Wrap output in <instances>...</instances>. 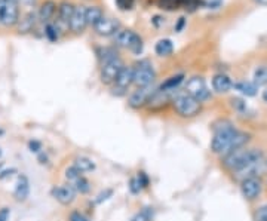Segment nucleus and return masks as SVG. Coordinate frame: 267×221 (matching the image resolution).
I'll return each mask as SVG.
<instances>
[{"label": "nucleus", "mask_w": 267, "mask_h": 221, "mask_svg": "<svg viewBox=\"0 0 267 221\" xmlns=\"http://www.w3.org/2000/svg\"><path fill=\"white\" fill-rule=\"evenodd\" d=\"M248 135L239 132L231 123L223 122L215 128L214 136L211 140V150L217 154H227L233 150L242 149L248 143Z\"/></svg>", "instance_id": "nucleus-1"}, {"label": "nucleus", "mask_w": 267, "mask_h": 221, "mask_svg": "<svg viewBox=\"0 0 267 221\" xmlns=\"http://www.w3.org/2000/svg\"><path fill=\"white\" fill-rule=\"evenodd\" d=\"M263 159V153L257 149H237L226 154L224 157V167L231 172L248 170L254 165L260 163Z\"/></svg>", "instance_id": "nucleus-2"}, {"label": "nucleus", "mask_w": 267, "mask_h": 221, "mask_svg": "<svg viewBox=\"0 0 267 221\" xmlns=\"http://www.w3.org/2000/svg\"><path fill=\"white\" fill-rule=\"evenodd\" d=\"M155 79H156V71L153 68V64L148 60H142L132 67V84L137 88L152 86Z\"/></svg>", "instance_id": "nucleus-3"}, {"label": "nucleus", "mask_w": 267, "mask_h": 221, "mask_svg": "<svg viewBox=\"0 0 267 221\" xmlns=\"http://www.w3.org/2000/svg\"><path fill=\"white\" fill-rule=\"evenodd\" d=\"M174 110L180 115L181 118H195L200 113L202 110V102L190 97L189 94H178L172 100Z\"/></svg>", "instance_id": "nucleus-4"}, {"label": "nucleus", "mask_w": 267, "mask_h": 221, "mask_svg": "<svg viewBox=\"0 0 267 221\" xmlns=\"http://www.w3.org/2000/svg\"><path fill=\"white\" fill-rule=\"evenodd\" d=\"M114 43L116 46H121V48H126L129 49L134 55H140L144 49V45H142V39L131 32V30H121V32H117L114 34Z\"/></svg>", "instance_id": "nucleus-5"}, {"label": "nucleus", "mask_w": 267, "mask_h": 221, "mask_svg": "<svg viewBox=\"0 0 267 221\" xmlns=\"http://www.w3.org/2000/svg\"><path fill=\"white\" fill-rule=\"evenodd\" d=\"M186 94H189L190 97H193L199 102H203V101H206L208 98L211 97V92L208 91L205 80L200 76H195V77H190L187 80V84H186Z\"/></svg>", "instance_id": "nucleus-6"}, {"label": "nucleus", "mask_w": 267, "mask_h": 221, "mask_svg": "<svg viewBox=\"0 0 267 221\" xmlns=\"http://www.w3.org/2000/svg\"><path fill=\"white\" fill-rule=\"evenodd\" d=\"M125 66H124L122 60L119 57L103 63V66H101V82L104 85H113L116 77L119 76V73H121V70Z\"/></svg>", "instance_id": "nucleus-7"}, {"label": "nucleus", "mask_w": 267, "mask_h": 221, "mask_svg": "<svg viewBox=\"0 0 267 221\" xmlns=\"http://www.w3.org/2000/svg\"><path fill=\"white\" fill-rule=\"evenodd\" d=\"M18 21H19L18 5L9 3L6 0H0V25L11 27L18 24Z\"/></svg>", "instance_id": "nucleus-8"}, {"label": "nucleus", "mask_w": 267, "mask_h": 221, "mask_svg": "<svg viewBox=\"0 0 267 221\" xmlns=\"http://www.w3.org/2000/svg\"><path fill=\"white\" fill-rule=\"evenodd\" d=\"M131 85H132V67H124L113 84V95L116 97L126 95Z\"/></svg>", "instance_id": "nucleus-9"}, {"label": "nucleus", "mask_w": 267, "mask_h": 221, "mask_svg": "<svg viewBox=\"0 0 267 221\" xmlns=\"http://www.w3.org/2000/svg\"><path fill=\"white\" fill-rule=\"evenodd\" d=\"M155 94V89L152 86H145V88H137V91H134L131 95H129V100H128V104L132 107V108H141L144 105L148 104L150 101L152 95Z\"/></svg>", "instance_id": "nucleus-10"}, {"label": "nucleus", "mask_w": 267, "mask_h": 221, "mask_svg": "<svg viewBox=\"0 0 267 221\" xmlns=\"http://www.w3.org/2000/svg\"><path fill=\"white\" fill-rule=\"evenodd\" d=\"M52 198L55 201H58L61 205H71L76 199V190L70 186H56L52 188Z\"/></svg>", "instance_id": "nucleus-11"}, {"label": "nucleus", "mask_w": 267, "mask_h": 221, "mask_svg": "<svg viewBox=\"0 0 267 221\" xmlns=\"http://www.w3.org/2000/svg\"><path fill=\"white\" fill-rule=\"evenodd\" d=\"M94 29H95L97 34L104 36V37H108V36H114L119 32V29H121V22H119L117 19H113V18L103 17L94 25Z\"/></svg>", "instance_id": "nucleus-12"}, {"label": "nucleus", "mask_w": 267, "mask_h": 221, "mask_svg": "<svg viewBox=\"0 0 267 221\" xmlns=\"http://www.w3.org/2000/svg\"><path fill=\"white\" fill-rule=\"evenodd\" d=\"M241 191L245 199L254 201L260 196L261 193V181L255 177H248L241 184Z\"/></svg>", "instance_id": "nucleus-13"}, {"label": "nucleus", "mask_w": 267, "mask_h": 221, "mask_svg": "<svg viewBox=\"0 0 267 221\" xmlns=\"http://www.w3.org/2000/svg\"><path fill=\"white\" fill-rule=\"evenodd\" d=\"M85 6H76L74 8V12H73V17L70 19V30L74 32V33H82L85 29H86V14H85Z\"/></svg>", "instance_id": "nucleus-14"}, {"label": "nucleus", "mask_w": 267, "mask_h": 221, "mask_svg": "<svg viewBox=\"0 0 267 221\" xmlns=\"http://www.w3.org/2000/svg\"><path fill=\"white\" fill-rule=\"evenodd\" d=\"M28 195H30V180L27 178V175L21 174L17 180V186L14 190V198L18 202H24V201H27Z\"/></svg>", "instance_id": "nucleus-15"}, {"label": "nucleus", "mask_w": 267, "mask_h": 221, "mask_svg": "<svg viewBox=\"0 0 267 221\" xmlns=\"http://www.w3.org/2000/svg\"><path fill=\"white\" fill-rule=\"evenodd\" d=\"M231 86H233V84H231V80H230V77L227 74L220 73V74H215L214 76V79H213V88H214L215 92H218V94L229 92L231 89Z\"/></svg>", "instance_id": "nucleus-16"}, {"label": "nucleus", "mask_w": 267, "mask_h": 221, "mask_svg": "<svg viewBox=\"0 0 267 221\" xmlns=\"http://www.w3.org/2000/svg\"><path fill=\"white\" fill-rule=\"evenodd\" d=\"M184 82V74L183 73H178V74H174L171 77H168L163 84L160 85V88L158 91H162V92H174L175 89H178L181 84Z\"/></svg>", "instance_id": "nucleus-17"}, {"label": "nucleus", "mask_w": 267, "mask_h": 221, "mask_svg": "<svg viewBox=\"0 0 267 221\" xmlns=\"http://www.w3.org/2000/svg\"><path fill=\"white\" fill-rule=\"evenodd\" d=\"M55 12H56V3L52 2V0H46L37 12V19L48 24L51 21V18L55 15Z\"/></svg>", "instance_id": "nucleus-18"}, {"label": "nucleus", "mask_w": 267, "mask_h": 221, "mask_svg": "<svg viewBox=\"0 0 267 221\" xmlns=\"http://www.w3.org/2000/svg\"><path fill=\"white\" fill-rule=\"evenodd\" d=\"M36 21H37V14L28 12L25 17H22L18 21V30H19V33H30V32H33L35 25H36Z\"/></svg>", "instance_id": "nucleus-19"}, {"label": "nucleus", "mask_w": 267, "mask_h": 221, "mask_svg": "<svg viewBox=\"0 0 267 221\" xmlns=\"http://www.w3.org/2000/svg\"><path fill=\"white\" fill-rule=\"evenodd\" d=\"M74 5L70 3V2H63L58 8V17H59V21L64 22L66 25L70 24V19L73 17V12H74Z\"/></svg>", "instance_id": "nucleus-20"}, {"label": "nucleus", "mask_w": 267, "mask_h": 221, "mask_svg": "<svg viewBox=\"0 0 267 221\" xmlns=\"http://www.w3.org/2000/svg\"><path fill=\"white\" fill-rule=\"evenodd\" d=\"M73 167L79 172H91V171L95 170V163H94V160H91V159L86 157V156H79V157L74 159Z\"/></svg>", "instance_id": "nucleus-21"}, {"label": "nucleus", "mask_w": 267, "mask_h": 221, "mask_svg": "<svg viewBox=\"0 0 267 221\" xmlns=\"http://www.w3.org/2000/svg\"><path fill=\"white\" fill-rule=\"evenodd\" d=\"M155 52L159 55V57H169V55L174 52V43L169 39H160L156 46H155Z\"/></svg>", "instance_id": "nucleus-22"}, {"label": "nucleus", "mask_w": 267, "mask_h": 221, "mask_svg": "<svg viewBox=\"0 0 267 221\" xmlns=\"http://www.w3.org/2000/svg\"><path fill=\"white\" fill-rule=\"evenodd\" d=\"M236 91H239L242 95L245 97H255L257 95V86L252 84V82H237V84L233 85Z\"/></svg>", "instance_id": "nucleus-23"}, {"label": "nucleus", "mask_w": 267, "mask_h": 221, "mask_svg": "<svg viewBox=\"0 0 267 221\" xmlns=\"http://www.w3.org/2000/svg\"><path fill=\"white\" fill-rule=\"evenodd\" d=\"M85 14H86V22L89 25H95L104 15H103V11L98 8V6H89L85 9Z\"/></svg>", "instance_id": "nucleus-24"}, {"label": "nucleus", "mask_w": 267, "mask_h": 221, "mask_svg": "<svg viewBox=\"0 0 267 221\" xmlns=\"http://www.w3.org/2000/svg\"><path fill=\"white\" fill-rule=\"evenodd\" d=\"M70 186H71L77 193H80V195H86V193H89V190H91V183H89L83 175H80V177L76 178L73 183H70Z\"/></svg>", "instance_id": "nucleus-25"}, {"label": "nucleus", "mask_w": 267, "mask_h": 221, "mask_svg": "<svg viewBox=\"0 0 267 221\" xmlns=\"http://www.w3.org/2000/svg\"><path fill=\"white\" fill-rule=\"evenodd\" d=\"M255 86H264L267 85V66H260L254 71V82Z\"/></svg>", "instance_id": "nucleus-26"}, {"label": "nucleus", "mask_w": 267, "mask_h": 221, "mask_svg": "<svg viewBox=\"0 0 267 221\" xmlns=\"http://www.w3.org/2000/svg\"><path fill=\"white\" fill-rule=\"evenodd\" d=\"M45 36L49 42H56L59 39V30H58V27L55 24H51L48 22L45 25Z\"/></svg>", "instance_id": "nucleus-27"}, {"label": "nucleus", "mask_w": 267, "mask_h": 221, "mask_svg": "<svg viewBox=\"0 0 267 221\" xmlns=\"http://www.w3.org/2000/svg\"><path fill=\"white\" fill-rule=\"evenodd\" d=\"M98 57H100L101 63H106V61H108V60L116 58V57H117V53H116V51H114L113 48H103V49L98 51Z\"/></svg>", "instance_id": "nucleus-28"}, {"label": "nucleus", "mask_w": 267, "mask_h": 221, "mask_svg": "<svg viewBox=\"0 0 267 221\" xmlns=\"http://www.w3.org/2000/svg\"><path fill=\"white\" fill-rule=\"evenodd\" d=\"M159 5L166 11H174L181 6V0H159Z\"/></svg>", "instance_id": "nucleus-29"}, {"label": "nucleus", "mask_w": 267, "mask_h": 221, "mask_svg": "<svg viewBox=\"0 0 267 221\" xmlns=\"http://www.w3.org/2000/svg\"><path fill=\"white\" fill-rule=\"evenodd\" d=\"M114 2L121 11H129V9H132L135 0H114Z\"/></svg>", "instance_id": "nucleus-30"}, {"label": "nucleus", "mask_w": 267, "mask_h": 221, "mask_svg": "<svg viewBox=\"0 0 267 221\" xmlns=\"http://www.w3.org/2000/svg\"><path fill=\"white\" fill-rule=\"evenodd\" d=\"M82 175V172H79L74 167H70L66 170V178L69 180V183H73L76 178H79Z\"/></svg>", "instance_id": "nucleus-31"}, {"label": "nucleus", "mask_w": 267, "mask_h": 221, "mask_svg": "<svg viewBox=\"0 0 267 221\" xmlns=\"http://www.w3.org/2000/svg\"><path fill=\"white\" fill-rule=\"evenodd\" d=\"M200 0H181V6H184L189 11H195L196 8H199Z\"/></svg>", "instance_id": "nucleus-32"}, {"label": "nucleus", "mask_w": 267, "mask_h": 221, "mask_svg": "<svg viewBox=\"0 0 267 221\" xmlns=\"http://www.w3.org/2000/svg\"><path fill=\"white\" fill-rule=\"evenodd\" d=\"M150 220H152V215H150V211H148V209H144V211L138 212L132 218V221H150Z\"/></svg>", "instance_id": "nucleus-33"}, {"label": "nucleus", "mask_w": 267, "mask_h": 221, "mask_svg": "<svg viewBox=\"0 0 267 221\" xmlns=\"http://www.w3.org/2000/svg\"><path fill=\"white\" fill-rule=\"evenodd\" d=\"M255 221H267V205L261 206L255 212Z\"/></svg>", "instance_id": "nucleus-34"}, {"label": "nucleus", "mask_w": 267, "mask_h": 221, "mask_svg": "<svg viewBox=\"0 0 267 221\" xmlns=\"http://www.w3.org/2000/svg\"><path fill=\"white\" fill-rule=\"evenodd\" d=\"M129 190H131L132 195H137V193H140L142 190L141 186H140V183H138V180H137V177L135 178H131V181H129Z\"/></svg>", "instance_id": "nucleus-35"}, {"label": "nucleus", "mask_w": 267, "mask_h": 221, "mask_svg": "<svg viewBox=\"0 0 267 221\" xmlns=\"http://www.w3.org/2000/svg\"><path fill=\"white\" fill-rule=\"evenodd\" d=\"M28 149H30V152H33V153H39L42 150V143L37 141V140H30L28 141Z\"/></svg>", "instance_id": "nucleus-36"}, {"label": "nucleus", "mask_w": 267, "mask_h": 221, "mask_svg": "<svg viewBox=\"0 0 267 221\" xmlns=\"http://www.w3.org/2000/svg\"><path fill=\"white\" fill-rule=\"evenodd\" d=\"M137 180H138V183H140V186H141V188H147L148 187V177H147V174L145 172H138V175H137Z\"/></svg>", "instance_id": "nucleus-37"}, {"label": "nucleus", "mask_w": 267, "mask_h": 221, "mask_svg": "<svg viewBox=\"0 0 267 221\" xmlns=\"http://www.w3.org/2000/svg\"><path fill=\"white\" fill-rule=\"evenodd\" d=\"M111 195H113V191H111V190H106V191H103V193H101V195H98V198L95 199V202H97V204H101L103 201L110 199V198H111Z\"/></svg>", "instance_id": "nucleus-38"}, {"label": "nucleus", "mask_w": 267, "mask_h": 221, "mask_svg": "<svg viewBox=\"0 0 267 221\" xmlns=\"http://www.w3.org/2000/svg\"><path fill=\"white\" fill-rule=\"evenodd\" d=\"M9 217H11V209L9 208L0 209V221H9Z\"/></svg>", "instance_id": "nucleus-39"}, {"label": "nucleus", "mask_w": 267, "mask_h": 221, "mask_svg": "<svg viewBox=\"0 0 267 221\" xmlns=\"http://www.w3.org/2000/svg\"><path fill=\"white\" fill-rule=\"evenodd\" d=\"M70 221H88V218H86V217H83L80 212L74 211V212H71V214H70Z\"/></svg>", "instance_id": "nucleus-40"}, {"label": "nucleus", "mask_w": 267, "mask_h": 221, "mask_svg": "<svg viewBox=\"0 0 267 221\" xmlns=\"http://www.w3.org/2000/svg\"><path fill=\"white\" fill-rule=\"evenodd\" d=\"M36 2H37V0H19V3L24 6V8H33L35 5H36Z\"/></svg>", "instance_id": "nucleus-41"}, {"label": "nucleus", "mask_w": 267, "mask_h": 221, "mask_svg": "<svg viewBox=\"0 0 267 221\" xmlns=\"http://www.w3.org/2000/svg\"><path fill=\"white\" fill-rule=\"evenodd\" d=\"M14 172H17V170H14V168H11V170H8V171H2V172H0V180H3V178H6V177H11Z\"/></svg>", "instance_id": "nucleus-42"}, {"label": "nucleus", "mask_w": 267, "mask_h": 221, "mask_svg": "<svg viewBox=\"0 0 267 221\" xmlns=\"http://www.w3.org/2000/svg\"><path fill=\"white\" fill-rule=\"evenodd\" d=\"M184 24H186V18H180V21H178V24L175 25V32H181Z\"/></svg>", "instance_id": "nucleus-43"}, {"label": "nucleus", "mask_w": 267, "mask_h": 221, "mask_svg": "<svg viewBox=\"0 0 267 221\" xmlns=\"http://www.w3.org/2000/svg\"><path fill=\"white\" fill-rule=\"evenodd\" d=\"M255 3H258V5H264V6H267V0H254Z\"/></svg>", "instance_id": "nucleus-44"}, {"label": "nucleus", "mask_w": 267, "mask_h": 221, "mask_svg": "<svg viewBox=\"0 0 267 221\" xmlns=\"http://www.w3.org/2000/svg\"><path fill=\"white\" fill-rule=\"evenodd\" d=\"M9 3H15V5H19V0H6Z\"/></svg>", "instance_id": "nucleus-45"}, {"label": "nucleus", "mask_w": 267, "mask_h": 221, "mask_svg": "<svg viewBox=\"0 0 267 221\" xmlns=\"http://www.w3.org/2000/svg\"><path fill=\"white\" fill-rule=\"evenodd\" d=\"M263 100H264V101L267 102V89H266V91L263 92Z\"/></svg>", "instance_id": "nucleus-46"}, {"label": "nucleus", "mask_w": 267, "mask_h": 221, "mask_svg": "<svg viewBox=\"0 0 267 221\" xmlns=\"http://www.w3.org/2000/svg\"><path fill=\"white\" fill-rule=\"evenodd\" d=\"M3 134H5V131H3V129H2V128H0V136H2V135H3Z\"/></svg>", "instance_id": "nucleus-47"}, {"label": "nucleus", "mask_w": 267, "mask_h": 221, "mask_svg": "<svg viewBox=\"0 0 267 221\" xmlns=\"http://www.w3.org/2000/svg\"><path fill=\"white\" fill-rule=\"evenodd\" d=\"M0 157H2V149H0Z\"/></svg>", "instance_id": "nucleus-48"}, {"label": "nucleus", "mask_w": 267, "mask_h": 221, "mask_svg": "<svg viewBox=\"0 0 267 221\" xmlns=\"http://www.w3.org/2000/svg\"><path fill=\"white\" fill-rule=\"evenodd\" d=\"M0 168H2V162H0Z\"/></svg>", "instance_id": "nucleus-49"}]
</instances>
